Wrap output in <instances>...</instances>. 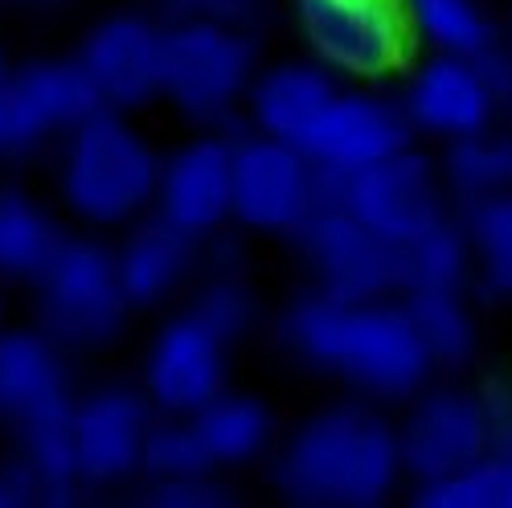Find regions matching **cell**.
I'll use <instances>...</instances> for the list:
<instances>
[{"instance_id": "obj_1", "label": "cell", "mask_w": 512, "mask_h": 508, "mask_svg": "<svg viewBox=\"0 0 512 508\" xmlns=\"http://www.w3.org/2000/svg\"><path fill=\"white\" fill-rule=\"evenodd\" d=\"M279 349L373 402H410L431 386L435 361L418 341L402 295L340 300L320 287L291 300L275 320Z\"/></svg>"}, {"instance_id": "obj_2", "label": "cell", "mask_w": 512, "mask_h": 508, "mask_svg": "<svg viewBox=\"0 0 512 508\" xmlns=\"http://www.w3.org/2000/svg\"><path fill=\"white\" fill-rule=\"evenodd\" d=\"M402 480L398 422L361 394L312 410L271 451V488L295 508H377Z\"/></svg>"}, {"instance_id": "obj_3", "label": "cell", "mask_w": 512, "mask_h": 508, "mask_svg": "<svg viewBox=\"0 0 512 508\" xmlns=\"http://www.w3.org/2000/svg\"><path fill=\"white\" fill-rule=\"evenodd\" d=\"M160 160L136 115L99 107L54 148L58 209L82 230L119 234L156 209Z\"/></svg>"}, {"instance_id": "obj_4", "label": "cell", "mask_w": 512, "mask_h": 508, "mask_svg": "<svg viewBox=\"0 0 512 508\" xmlns=\"http://www.w3.org/2000/svg\"><path fill=\"white\" fill-rule=\"evenodd\" d=\"M33 324L50 332L70 357H91L119 345L136 308L127 300L115 242L99 230L66 234L58 254L33 283Z\"/></svg>"}, {"instance_id": "obj_5", "label": "cell", "mask_w": 512, "mask_h": 508, "mask_svg": "<svg viewBox=\"0 0 512 508\" xmlns=\"http://www.w3.org/2000/svg\"><path fill=\"white\" fill-rule=\"evenodd\" d=\"M259 74L254 33L222 21H164L160 103L189 127H230Z\"/></svg>"}, {"instance_id": "obj_6", "label": "cell", "mask_w": 512, "mask_h": 508, "mask_svg": "<svg viewBox=\"0 0 512 508\" xmlns=\"http://www.w3.org/2000/svg\"><path fill=\"white\" fill-rule=\"evenodd\" d=\"M312 58L349 82H386L410 70L418 25L406 0H291Z\"/></svg>"}, {"instance_id": "obj_7", "label": "cell", "mask_w": 512, "mask_h": 508, "mask_svg": "<svg viewBox=\"0 0 512 508\" xmlns=\"http://www.w3.org/2000/svg\"><path fill=\"white\" fill-rule=\"evenodd\" d=\"M103 107L78 54H37L0 78V168L58 148Z\"/></svg>"}, {"instance_id": "obj_8", "label": "cell", "mask_w": 512, "mask_h": 508, "mask_svg": "<svg viewBox=\"0 0 512 508\" xmlns=\"http://www.w3.org/2000/svg\"><path fill=\"white\" fill-rule=\"evenodd\" d=\"M328 181L320 164L300 148L263 132L234 136V226L246 234H283L300 230L320 201Z\"/></svg>"}, {"instance_id": "obj_9", "label": "cell", "mask_w": 512, "mask_h": 508, "mask_svg": "<svg viewBox=\"0 0 512 508\" xmlns=\"http://www.w3.org/2000/svg\"><path fill=\"white\" fill-rule=\"evenodd\" d=\"M156 406L140 381H95L74 398V459L87 492L136 488L144 476V443L156 422Z\"/></svg>"}, {"instance_id": "obj_10", "label": "cell", "mask_w": 512, "mask_h": 508, "mask_svg": "<svg viewBox=\"0 0 512 508\" xmlns=\"http://www.w3.org/2000/svg\"><path fill=\"white\" fill-rule=\"evenodd\" d=\"M312 287L340 300H390L402 295V250L357 222L336 197H324L316 214L291 234Z\"/></svg>"}, {"instance_id": "obj_11", "label": "cell", "mask_w": 512, "mask_h": 508, "mask_svg": "<svg viewBox=\"0 0 512 508\" xmlns=\"http://www.w3.org/2000/svg\"><path fill=\"white\" fill-rule=\"evenodd\" d=\"M328 181V197H336L357 222H365L373 234H381L394 246L414 242L435 222L447 218V181L443 168L418 152L414 144L377 160L345 181Z\"/></svg>"}, {"instance_id": "obj_12", "label": "cell", "mask_w": 512, "mask_h": 508, "mask_svg": "<svg viewBox=\"0 0 512 508\" xmlns=\"http://www.w3.org/2000/svg\"><path fill=\"white\" fill-rule=\"evenodd\" d=\"M398 451L406 480L431 484L492 451V406L463 386H426L398 418Z\"/></svg>"}, {"instance_id": "obj_13", "label": "cell", "mask_w": 512, "mask_h": 508, "mask_svg": "<svg viewBox=\"0 0 512 508\" xmlns=\"http://www.w3.org/2000/svg\"><path fill=\"white\" fill-rule=\"evenodd\" d=\"M230 353L234 345L213 332L189 304L164 316L148 336L140 357V386L160 414L193 418L230 386Z\"/></svg>"}, {"instance_id": "obj_14", "label": "cell", "mask_w": 512, "mask_h": 508, "mask_svg": "<svg viewBox=\"0 0 512 508\" xmlns=\"http://www.w3.org/2000/svg\"><path fill=\"white\" fill-rule=\"evenodd\" d=\"M70 353L37 324L0 328V427L9 439L70 427L74 418Z\"/></svg>"}, {"instance_id": "obj_15", "label": "cell", "mask_w": 512, "mask_h": 508, "mask_svg": "<svg viewBox=\"0 0 512 508\" xmlns=\"http://www.w3.org/2000/svg\"><path fill=\"white\" fill-rule=\"evenodd\" d=\"M414 136L418 132H414L402 99L377 91L373 82H357V87L340 82V91L332 95L320 123L312 127L304 152L320 164L324 177L345 181V177L361 173V168L410 148Z\"/></svg>"}, {"instance_id": "obj_16", "label": "cell", "mask_w": 512, "mask_h": 508, "mask_svg": "<svg viewBox=\"0 0 512 508\" xmlns=\"http://www.w3.org/2000/svg\"><path fill=\"white\" fill-rule=\"evenodd\" d=\"M156 214L201 242L234 226V136L226 127H197L160 160Z\"/></svg>"}, {"instance_id": "obj_17", "label": "cell", "mask_w": 512, "mask_h": 508, "mask_svg": "<svg viewBox=\"0 0 512 508\" xmlns=\"http://www.w3.org/2000/svg\"><path fill=\"white\" fill-rule=\"evenodd\" d=\"M78 62L87 66L103 107L140 115L160 103V54L164 25L148 13L115 9L87 25L78 41Z\"/></svg>"}, {"instance_id": "obj_18", "label": "cell", "mask_w": 512, "mask_h": 508, "mask_svg": "<svg viewBox=\"0 0 512 508\" xmlns=\"http://www.w3.org/2000/svg\"><path fill=\"white\" fill-rule=\"evenodd\" d=\"M398 99L414 123V132L443 144L488 132L500 115L476 54H455V50H431L426 58H414Z\"/></svg>"}, {"instance_id": "obj_19", "label": "cell", "mask_w": 512, "mask_h": 508, "mask_svg": "<svg viewBox=\"0 0 512 508\" xmlns=\"http://www.w3.org/2000/svg\"><path fill=\"white\" fill-rule=\"evenodd\" d=\"M115 263L132 308L160 312L201 275V238L152 209L140 222L119 230Z\"/></svg>"}, {"instance_id": "obj_20", "label": "cell", "mask_w": 512, "mask_h": 508, "mask_svg": "<svg viewBox=\"0 0 512 508\" xmlns=\"http://www.w3.org/2000/svg\"><path fill=\"white\" fill-rule=\"evenodd\" d=\"M336 91L340 74H332L320 58H279L271 66H259L242 111L254 132L304 148Z\"/></svg>"}, {"instance_id": "obj_21", "label": "cell", "mask_w": 512, "mask_h": 508, "mask_svg": "<svg viewBox=\"0 0 512 508\" xmlns=\"http://www.w3.org/2000/svg\"><path fill=\"white\" fill-rule=\"evenodd\" d=\"M62 214L17 181H0V283L29 287L66 242Z\"/></svg>"}, {"instance_id": "obj_22", "label": "cell", "mask_w": 512, "mask_h": 508, "mask_svg": "<svg viewBox=\"0 0 512 508\" xmlns=\"http://www.w3.org/2000/svg\"><path fill=\"white\" fill-rule=\"evenodd\" d=\"M197 431L222 472H238L250 463H263L279 443H275V410L267 398L246 394V390H222L213 402H205L197 414Z\"/></svg>"}, {"instance_id": "obj_23", "label": "cell", "mask_w": 512, "mask_h": 508, "mask_svg": "<svg viewBox=\"0 0 512 508\" xmlns=\"http://www.w3.org/2000/svg\"><path fill=\"white\" fill-rule=\"evenodd\" d=\"M402 304L435 369H463L476 357L480 324L472 304L463 300V287H414L402 291Z\"/></svg>"}, {"instance_id": "obj_24", "label": "cell", "mask_w": 512, "mask_h": 508, "mask_svg": "<svg viewBox=\"0 0 512 508\" xmlns=\"http://www.w3.org/2000/svg\"><path fill=\"white\" fill-rule=\"evenodd\" d=\"M189 308L218 332L230 345L250 341L263 328V295L250 283L246 267H213L205 263L193 279V300Z\"/></svg>"}, {"instance_id": "obj_25", "label": "cell", "mask_w": 512, "mask_h": 508, "mask_svg": "<svg viewBox=\"0 0 512 508\" xmlns=\"http://www.w3.org/2000/svg\"><path fill=\"white\" fill-rule=\"evenodd\" d=\"M439 168H443L447 193L459 197L463 205H476L492 193H504L512 189V136L488 127V132L451 140Z\"/></svg>"}, {"instance_id": "obj_26", "label": "cell", "mask_w": 512, "mask_h": 508, "mask_svg": "<svg viewBox=\"0 0 512 508\" xmlns=\"http://www.w3.org/2000/svg\"><path fill=\"white\" fill-rule=\"evenodd\" d=\"M402 250V291L414 287H463L476 275L472 238H467L463 218H443Z\"/></svg>"}, {"instance_id": "obj_27", "label": "cell", "mask_w": 512, "mask_h": 508, "mask_svg": "<svg viewBox=\"0 0 512 508\" xmlns=\"http://www.w3.org/2000/svg\"><path fill=\"white\" fill-rule=\"evenodd\" d=\"M463 226L472 238L476 279L492 295L512 300V189L463 205Z\"/></svg>"}, {"instance_id": "obj_28", "label": "cell", "mask_w": 512, "mask_h": 508, "mask_svg": "<svg viewBox=\"0 0 512 508\" xmlns=\"http://www.w3.org/2000/svg\"><path fill=\"white\" fill-rule=\"evenodd\" d=\"M414 504L422 508H512V459L488 451L467 468L418 484Z\"/></svg>"}, {"instance_id": "obj_29", "label": "cell", "mask_w": 512, "mask_h": 508, "mask_svg": "<svg viewBox=\"0 0 512 508\" xmlns=\"http://www.w3.org/2000/svg\"><path fill=\"white\" fill-rule=\"evenodd\" d=\"M205 472H222L213 463L197 422L185 414H156L148 443H144V480H185V476H205ZM136 484V488H140Z\"/></svg>"}, {"instance_id": "obj_30", "label": "cell", "mask_w": 512, "mask_h": 508, "mask_svg": "<svg viewBox=\"0 0 512 508\" xmlns=\"http://www.w3.org/2000/svg\"><path fill=\"white\" fill-rule=\"evenodd\" d=\"M418 37L426 50H455V54H476L492 37V17L484 0H406Z\"/></svg>"}, {"instance_id": "obj_31", "label": "cell", "mask_w": 512, "mask_h": 508, "mask_svg": "<svg viewBox=\"0 0 512 508\" xmlns=\"http://www.w3.org/2000/svg\"><path fill=\"white\" fill-rule=\"evenodd\" d=\"M140 500L152 508H226L234 504V492L222 480V472H205L185 480H144Z\"/></svg>"}, {"instance_id": "obj_32", "label": "cell", "mask_w": 512, "mask_h": 508, "mask_svg": "<svg viewBox=\"0 0 512 508\" xmlns=\"http://www.w3.org/2000/svg\"><path fill=\"white\" fill-rule=\"evenodd\" d=\"M164 5H168V21L173 17L222 21V25H238V29H250V33L267 13V0H164Z\"/></svg>"}, {"instance_id": "obj_33", "label": "cell", "mask_w": 512, "mask_h": 508, "mask_svg": "<svg viewBox=\"0 0 512 508\" xmlns=\"http://www.w3.org/2000/svg\"><path fill=\"white\" fill-rule=\"evenodd\" d=\"M476 62H480V70L488 78V91H492L496 107L508 111L512 107V46H508V41H504V46L488 41L484 50H476Z\"/></svg>"}, {"instance_id": "obj_34", "label": "cell", "mask_w": 512, "mask_h": 508, "mask_svg": "<svg viewBox=\"0 0 512 508\" xmlns=\"http://www.w3.org/2000/svg\"><path fill=\"white\" fill-rule=\"evenodd\" d=\"M0 508H37V488L13 451L0 459Z\"/></svg>"}, {"instance_id": "obj_35", "label": "cell", "mask_w": 512, "mask_h": 508, "mask_svg": "<svg viewBox=\"0 0 512 508\" xmlns=\"http://www.w3.org/2000/svg\"><path fill=\"white\" fill-rule=\"evenodd\" d=\"M484 398L492 406V451L504 455V459H512V402L496 398L492 390H484Z\"/></svg>"}, {"instance_id": "obj_36", "label": "cell", "mask_w": 512, "mask_h": 508, "mask_svg": "<svg viewBox=\"0 0 512 508\" xmlns=\"http://www.w3.org/2000/svg\"><path fill=\"white\" fill-rule=\"evenodd\" d=\"M9 5H25V9H50V5H66V0H9Z\"/></svg>"}, {"instance_id": "obj_37", "label": "cell", "mask_w": 512, "mask_h": 508, "mask_svg": "<svg viewBox=\"0 0 512 508\" xmlns=\"http://www.w3.org/2000/svg\"><path fill=\"white\" fill-rule=\"evenodd\" d=\"M9 70H13V58H9V54H5V46H0V78H5V74H9Z\"/></svg>"}, {"instance_id": "obj_38", "label": "cell", "mask_w": 512, "mask_h": 508, "mask_svg": "<svg viewBox=\"0 0 512 508\" xmlns=\"http://www.w3.org/2000/svg\"><path fill=\"white\" fill-rule=\"evenodd\" d=\"M504 37H508V46H512V9H508V33Z\"/></svg>"}, {"instance_id": "obj_39", "label": "cell", "mask_w": 512, "mask_h": 508, "mask_svg": "<svg viewBox=\"0 0 512 508\" xmlns=\"http://www.w3.org/2000/svg\"><path fill=\"white\" fill-rule=\"evenodd\" d=\"M0 328H5V324H0Z\"/></svg>"}]
</instances>
